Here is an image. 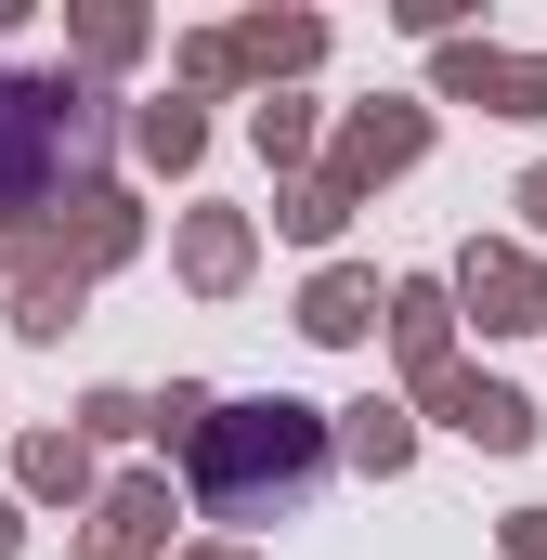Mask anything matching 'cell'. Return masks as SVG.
Returning a JSON list of instances; mask_svg holds the SVG:
<instances>
[{
    "mask_svg": "<svg viewBox=\"0 0 547 560\" xmlns=\"http://www.w3.org/2000/svg\"><path fill=\"white\" fill-rule=\"evenodd\" d=\"M313 482H326V430L300 418V405H235V418L196 443V495L235 509V522H261L287 495H313Z\"/></svg>",
    "mask_w": 547,
    "mask_h": 560,
    "instance_id": "obj_1",
    "label": "cell"
},
{
    "mask_svg": "<svg viewBox=\"0 0 547 560\" xmlns=\"http://www.w3.org/2000/svg\"><path fill=\"white\" fill-rule=\"evenodd\" d=\"M105 170V105L66 79H0V209H39L53 183Z\"/></svg>",
    "mask_w": 547,
    "mask_h": 560,
    "instance_id": "obj_2",
    "label": "cell"
}]
</instances>
